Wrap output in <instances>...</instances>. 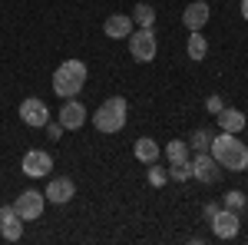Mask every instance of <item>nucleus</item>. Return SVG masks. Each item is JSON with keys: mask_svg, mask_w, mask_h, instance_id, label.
<instances>
[{"mask_svg": "<svg viewBox=\"0 0 248 245\" xmlns=\"http://www.w3.org/2000/svg\"><path fill=\"white\" fill-rule=\"evenodd\" d=\"M209 152L215 156V163H218L222 169H229V172L248 169V146L238 143L235 132H218V136H212Z\"/></svg>", "mask_w": 248, "mask_h": 245, "instance_id": "f257e3e1", "label": "nucleus"}, {"mask_svg": "<svg viewBox=\"0 0 248 245\" xmlns=\"http://www.w3.org/2000/svg\"><path fill=\"white\" fill-rule=\"evenodd\" d=\"M86 63L83 60H63L57 70H53V93L63 96V99H70V96H77L83 86H86Z\"/></svg>", "mask_w": 248, "mask_h": 245, "instance_id": "f03ea898", "label": "nucleus"}, {"mask_svg": "<svg viewBox=\"0 0 248 245\" xmlns=\"http://www.w3.org/2000/svg\"><path fill=\"white\" fill-rule=\"evenodd\" d=\"M93 126L99 132H119L126 126V99L123 96H109L99 103V110L93 113Z\"/></svg>", "mask_w": 248, "mask_h": 245, "instance_id": "7ed1b4c3", "label": "nucleus"}, {"mask_svg": "<svg viewBox=\"0 0 248 245\" xmlns=\"http://www.w3.org/2000/svg\"><path fill=\"white\" fill-rule=\"evenodd\" d=\"M126 40H129V53H133V60H139V63H149V60H155L159 43H155L153 27H139V30H133Z\"/></svg>", "mask_w": 248, "mask_h": 245, "instance_id": "20e7f679", "label": "nucleus"}, {"mask_svg": "<svg viewBox=\"0 0 248 245\" xmlns=\"http://www.w3.org/2000/svg\"><path fill=\"white\" fill-rule=\"evenodd\" d=\"M43 206H46V196L37 192V189H27V192H20L17 199H14V212H17L23 222H33L43 215Z\"/></svg>", "mask_w": 248, "mask_h": 245, "instance_id": "39448f33", "label": "nucleus"}, {"mask_svg": "<svg viewBox=\"0 0 248 245\" xmlns=\"http://www.w3.org/2000/svg\"><path fill=\"white\" fill-rule=\"evenodd\" d=\"M17 113H20V119H23L27 126H33V130H40V126L50 123V110H46V103L37 99V96H27V99L20 103Z\"/></svg>", "mask_w": 248, "mask_h": 245, "instance_id": "423d86ee", "label": "nucleus"}, {"mask_svg": "<svg viewBox=\"0 0 248 245\" xmlns=\"http://www.w3.org/2000/svg\"><path fill=\"white\" fill-rule=\"evenodd\" d=\"M238 229H242V219H238V212L235 209H218L215 215H212V232H215V239H235L238 235Z\"/></svg>", "mask_w": 248, "mask_h": 245, "instance_id": "0eeeda50", "label": "nucleus"}, {"mask_svg": "<svg viewBox=\"0 0 248 245\" xmlns=\"http://www.w3.org/2000/svg\"><path fill=\"white\" fill-rule=\"evenodd\" d=\"M192 179L209 182V186L222 179V166L215 163V156H212V152H199V156L192 159Z\"/></svg>", "mask_w": 248, "mask_h": 245, "instance_id": "6e6552de", "label": "nucleus"}, {"mask_svg": "<svg viewBox=\"0 0 248 245\" xmlns=\"http://www.w3.org/2000/svg\"><path fill=\"white\" fill-rule=\"evenodd\" d=\"M20 169L27 172V176H33V179H40V176H46V172L53 169V156H50L46 149H27Z\"/></svg>", "mask_w": 248, "mask_h": 245, "instance_id": "1a4fd4ad", "label": "nucleus"}, {"mask_svg": "<svg viewBox=\"0 0 248 245\" xmlns=\"http://www.w3.org/2000/svg\"><path fill=\"white\" fill-rule=\"evenodd\" d=\"M53 206H66L73 196H77V186H73V179H66V176H57V179H50L46 182V192H43Z\"/></svg>", "mask_w": 248, "mask_h": 245, "instance_id": "9d476101", "label": "nucleus"}, {"mask_svg": "<svg viewBox=\"0 0 248 245\" xmlns=\"http://www.w3.org/2000/svg\"><path fill=\"white\" fill-rule=\"evenodd\" d=\"M86 106L79 103L77 96H70L66 103H63V110H60V123H63V130H79L83 123H86Z\"/></svg>", "mask_w": 248, "mask_h": 245, "instance_id": "9b49d317", "label": "nucleus"}, {"mask_svg": "<svg viewBox=\"0 0 248 245\" xmlns=\"http://www.w3.org/2000/svg\"><path fill=\"white\" fill-rule=\"evenodd\" d=\"M0 235L7 242H17L23 235V219L14 212V206H0Z\"/></svg>", "mask_w": 248, "mask_h": 245, "instance_id": "f8f14e48", "label": "nucleus"}, {"mask_svg": "<svg viewBox=\"0 0 248 245\" xmlns=\"http://www.w3.org/2000/svg\"><path fill=\"white\" fill-rule=\"evenodd\" d=\"M209 17H212V10H209L205 0H195V3H189V7L182 10V23H186L189 30H202V27L209 23Z\"/></svg>", "mask_w": 248, "mask_h": 245, "instance_id": "ddd939ff", "label": "nucleus"}, {"mask_svg": "<svg viewBox=\"0 0 248 245\" xmlns=\"http://www.w3.org/2000/svg\"><path fill=\"white\" fill-rule=\"evenodd\" d=\"M103 33H106L109 40H126L129 33H133V17H126V14H113V17H106Z\"/></svg>", "mask_w": 248, "mask_h": 245, "instance_id": "4468645a", "label": "nucleus"}, {"mask_svg": "<svg viewBox=\"0 0 248 245\" xmlns=\"http://www.w3.org/2000/svg\"><path fill=\"white\" fill-rule=\"evenodd\" d=\"M215 119H218V130L222 132H235V136H238V132L245 130V113H242V110H225V106H222V110L215 113Z\"/></svg>", "mask_w": 248, "mask_h": 245, "instance_id": "2eb2a0df", "label": "nucleus"}, {"mask_svg": "<svg viewBox=\"0 0 248 245\" xmlns=\"http://www.w3.org/2000/svg\"><path fill=\"white\" fill-rule=\"evenodd\" d=\"M133 152H136V159H139V163L153 166L155 159H159V143H155V139H149V136H142V139H136Z\"/></svg>", "mask_w": 248, "mask_h": 245, "instance_id": "dca6fc26", "label": "nucleus"}, {"mask_svg": "<svg viewBox=\"0 0 248 245\" xmlns=\"http://www.w3.org/2000/svg\"><path fill=\"white\" fill-rule=\"evenodd\" d=\"M186 53H189V60H205V53H209V40L202 37V30H192L189 43H186Z\"/></svg>", "mask_w": 248, "mask_h": 245, "instance_id": "f3484780", "label": "nucleus"}, {"mask_svg": "<svg viewBox=\"0 0 248 245\" xmlns=\"http://www.w3.org/2000/svg\"><path fill=\"white\" fill-rule=\"evenodd\" d=\"M166 159H169V166L189 163V143H186V139H169V143H166Z\"/></svg>", "mask_w": 248, "mask_h": 245, "instance_id": "a211bd4d", "label": "nucleus"}, {"mask_svg": "<svg viewBox=\"0 0 248 245\" xmlns=\"http://www.w3.org/2000/svg\"><path fill=\"white\" fill-rule=\"evenodd\" d=\"M133 20L139 23V27H153L155 23V10L149 7V3H136L133 7Z\"/></svg>", "mask_w": 248, "mask_h": 245, "instance_id": "6ab92c4d", "label": "nucleus"}, {"mask_svg": "<svg viewBox=\"0 0 248 245\" xmlns=\"http://www.w3.org/2000/svg\"><path fill=\"white\" fill-rule=\"evenodd\" d=\"M209 146H212V132H209V130H195V132L189 136V149L209 152Z\"/></svg>", "mask_w": 248, "mask_h": 245, "instance_id": "aec40b11", "label": "nucleus"}, {"mask_svg": "<svg viewBox=\"0 0 248 245\" xmlns=\"http://www.w3.org/2000/svg\"><path fill=\"white\" fill-rule=\"evenodd\" d=\"M169 179H175V182H186V179H192V163H175L169 169Z\"/></svg>", "mask_w": 248, "mask_h": 245, "instance_id": "412c9836", "label": "nucleus"}, {"mask_svg": "<svg viewBox=\"0 0 248 245\" xmlns=\"http://www.w3.org/2000/svg\"><path fill=\"white\" fill-rule=\"evenodd\" d=\"M225 209H235V212H242V209H245V196H242L238 189L225 192Z\"/></svg>", "mask_w": 248, "mask_h": 245, "instance_id": "4be33fe9", "label": "nucleus"}, {"mask_svg": "<svg viewBox=\"0 0 248 245\" xmlns=\"http://www.w3.org/2000/svg\"><path fill=\"white\" fill-rule=\"evenodd\" d=\"M166 179H169V172H166V169H159V166L149 169V186H166Z\"/></svg>", "mask_w": 248, "mask_h": 245, "instance_id": "5701e85b", "label": "nucleus"}, {"mask_svg": "<svg viewBox=\"0 0 248 245\" xmlns=\"http://www.w3.org/2000/svg\"><path fill=\"white\" fill-rule=\"evenodd\" d=\"M222 106H225V103H222V96H209V99H205V110H209L212 116L218 113V110H222Z\"/></svg>", "mask_w": 248, "mask_h": 245, "instance_id": "b1692460", "label": "nucleus"}, {"mask_svg": "<svg viewBox=\"0 0 248 245\" xmlns=\"http://www.w3.org/2000/svg\"><path fill=\"white\" fill-rule=\"evenodd\" d=\"M46 132H50V139H60L63 136V123H46Z\"/></svg>", "mask_w": 248, "mask_h": 245, "instance_id": "393cba45", "label": "nucleus"}, {"mask_svg": "<svg viewBox=\"0 0 248 245\" xmlns=\"http://www.w3.org/2000/svg\"><path fill=\"white\" fill-rule=\"evenodd\" d=\"M218 209H222V206H215V202H209V206H205V215H209V219H212V215H215Z\"/></svg>", "mask_w": 248, "mask_h": 245, "instance_id": "a878e982", "label": "nucleus"}, {"mask_svg": "<svg viewBox=\"0 0 248 245\" xmlns=\"http://www.w3.org/2000/svg\"><path fill=\"white\" fill-rule=\"evenodd\" d=\"M242 17L248 20V0H242Z\"/></svg>", "mask_w": 248, "mask_h": 245, "instance_id": "bb28decb", "label": "nucleus"}]
</instances>
